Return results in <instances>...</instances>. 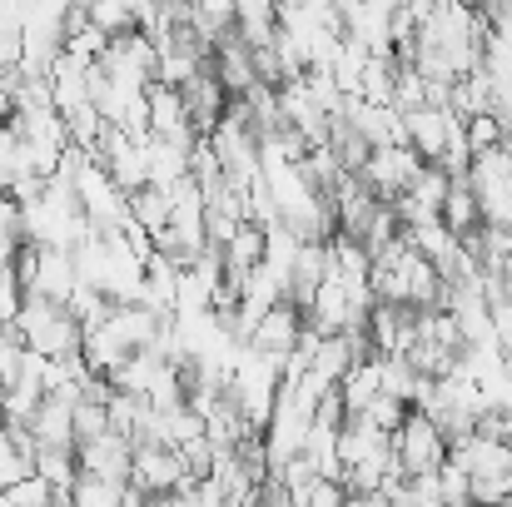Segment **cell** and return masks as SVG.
I'll return each mask as SVG.
<instances>
[{
  "label": "cell",
  "mask_w": 512,
  "mask_h": 507,
  "mask_svg": "<svg viewBox=\"0 0 512 507\" xmlns=\"http://www.w3.org/2000/svg\"><path fill=\"white\" fill-rule=\"evenodd\" d=\"M15 334L25 338V348H30V353H40V358L80 353V324L70 319V309H65V304H50V299H20Z\"/></svg>",
  "instance_id": "6da1fadb"
},
{
  "label": "cell",
  "mask_w": 512,
  "mask_h": 507,
  "mask_svg": "<svg viewBox=\"0 0 512 507\" xmlns=\"http://www.w3.org/2000/svg\"><path fill=\"white\" fill-rule=\"evenodd\" d=\"M388 443H393V468H398L403 478H428V473H438V468L448 463V438H443L438 423H433L428 413H418V408L403 413V423L388 433Z\"/></svg>",
  "instance_id": "7a4b0ae2"
},
{
  "label": "cell",
  "mask_w": 512,
  "mask_h": 507,
  "mask_svg": "<svg viewBox=\"0 0 512 507\" xmlns=\"http://www.w3.org/2000/svg\"><path fill=\"white\" fill-rule=\"evenodd\" d=\"M468 184H473V199H478L483 224H508L512 229V155L503 145L473 155Z\"/></svg>",
  "instance_id": "3957f363"
},
{
  "label": "cell",
  "mask_w": 512,
  "mask_h": 507,
  "mask_svg": "<svg viewBox=\"0 0 512 507\" xmlns=\"http://www.w3.org/2000/svg\"><path fill=\"white\" fill-rule=\"evenodd\" d=\"M418 174H423V160H418L408 145H378V150L363 160V169H358V179H363L383 204H393Z\"/></svg>",
  "instance_id": "277c9868"
},
{
  "label": "cell",
  "mask_w": 512,
  "mask_h": 507,
  "mask_svg": "<svg viewBox=\"0 0 512 507\" xmlns=\"http://www.w3.org/2000/svg\"><path fill=\"white\" fill-rule=\"evenodd\" d=\"M189 478H184V463L174 448H135L130 458V488L145 493V498H165V493H179Z\"/></svg>",
  "instance_id": "5b68a950"
},
{
  "label": "cell",
  "mask_w": 512,
  "mask_h": 507,
  "mask_svg": "<svg viewBox=\"0 0 512 507\" xmlns=\"http://www.w3.org/2000/svg\"><path fill=\"white\" fill-rule=\"evenodd\" d=\"M299 338H304V309H294V304L284 299V304H274V309L254 324L249 348L264 353V358H279V363H284V358L299 348Z\"/></svg>",
  "instance_id": "8992f818"
},
{
  "label": "cell",
  "mask_w": 512,
  "mask_h": 507,
  "mask_svg": "<svg viewBox=\"0 0 512 507\" xmlns=\"http://www.w3.org/2000/svg\"><path fill=\"white\" fill-rule=\"evenodd\" d=\"M130 458H135V443L120 438V433H100V438H90V443H75V463H80V473H90V478L130 483Z\"/></svg>",
  "instance_id": "52a82bcc"
},
{
  "label": "cell",
  "mask_w": 512,
  "mask_h": 507,
  "mask_svg": "<svg viewBox=\"0 0 512 507\" xmlns=\"http://www.w3.org/2000/svg\"><path fill=\"white\" fill-rule=\"evenodd\" d=\"M35 478H40L50 493H70L75 478H80L75 448H35Z\"/></svg>",
  "instance_id": "ba28073f"
},
{
  "label": "cell",
  "mask_w": 512,
  "mask_h": 507,
  "mask_svg": "<svg viewBox=\"0 0 512 507\" xmlns=\"http://www.w3.org/2000/svg\"><path fill=\"white\" fill-rule=\"evenodd\" d=\"M125 498H130V483L90 478V473H80L70 488V507H125Z\"/></svg>",
  "instance_id": "9c48e42d"
},
{
  "label": "cell",
  "mask_w": 512,
  "mask_h": 507,
  "mask_svg": "<svg viewBox=\"0 0 512 507\" xmlns=\"http://www.w3.org/2000/svg\"><path fill=\"white\" fill-rule=\"evenodd\" d=\"M100 433H110V413H105V403L80 398V403H75V443H90V438H100Z\"/></svg>",
  "instance_id": "30bf717a"
},
{
  "label": "cell",
  "mask_w": 512,
  "mask_h": 507,
  "mask_svg": "<svg viewBox=\"0 0 512 507\" xmlns=\"http://www.w3.org/2000/svg\"><path fill=\"white\" fill-rule=\"evenodd\" d=\"M294 507H348V488L334 478H314L299 498H289Z\"/></svg>",
  "instance_id": "8fae6325"
},
{
  "label": "cell",
  "mask_w": 512,
  "mask_h": 507,
  "mask_svg": "<svg viewBox=\"0 0 512 507\" xmlns=\"http://www.w3.org/2000/svg\"><path fill=\"white\" fill-rule=\"evenodd\" d=\"M438 503L443 507H473V493H468V473L443 463L438 468Z\"/></svg>",
  "instance_id": "7c38bea8"
},
{
  "label": "cell",
  "mask_w": 512,
  "mask_h": 507,
  "mask_svg": "<svg viewBox=\"0 0 512 507\" xmlns=\"http://www.w3.org/2000/svg\"><path fill=\"white\" fill-rule=\"evenodd\" d=\"M20 299H25V294H20V284H15V269L5 264V269H0V329H5V324H15Z\"/></svg>",
  "instance_id": "4fadbf2b"
},
{
  "label": "cell",
  "mask_w": 512,
  "mask_h": 507,
  "mask_svg": "<svg viewBox=\"0 0 512 507\" xmlns=\"http://www.w3.org/2000/svg\"><path fill=\"white\" fill-rule=\"evenodd\" d=\"M0 398H5V383H0Z\"/></svg>",
  "instance_id": "5bb4252c"
}]
</instances>
